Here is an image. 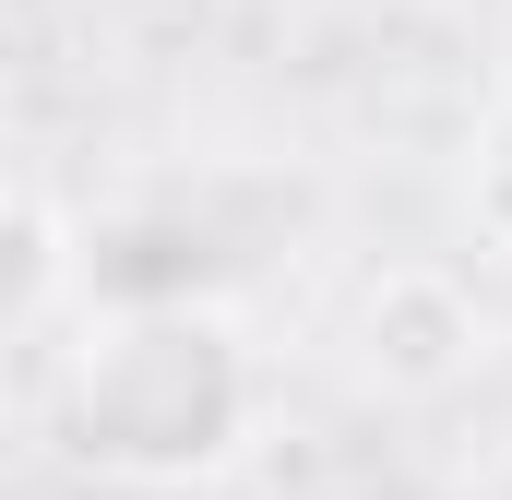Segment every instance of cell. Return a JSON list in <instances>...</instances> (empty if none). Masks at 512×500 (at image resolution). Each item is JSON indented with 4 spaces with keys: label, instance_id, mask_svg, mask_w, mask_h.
Returning <instances> with one entry per match:
<instances>
[{
    "label": "cell",
    "instance_id": "3957f363",
    "mask_svg": "<svg viewBox=\"0 0 512 500\" xmlns=\"http://www.w3.org/2000/svg\"><path fill=\"white\" fill-rule=\"evenodd\" d=\"M477 239H489V262H512V108H501V131L477 143Z\"/></svg>",
    "mask_w": 512,
    "mask_h": 500
},
{
    "label": "cell",
    "instance_id": "6da1fadb",
    "mask_svg": "<svg viewBox=\"0 0 512 500\" xmlns=\"http://www.w3.org/2000/svg\"><path fill=\"white\" fill-rule=\"evenodd\" d=\"M262 417V358L239 310L191 298H96L60 358V453L108 489H191Z\"/></svg>",
    "mask_w": 512,
    "mask_h": 500
},
{
    "label": "cell",
    "instance_id": "7a4b0ae2",
    "mask_svg": "<svg viewBox=\"0 0 512 500\" xmlns=\"http://www.w3.org/2000/svg\"><path fill=\"white\" fill-rule=\"evenodd\" d=\"M370 370L382 381H405V393H429V381H453L489 334H477V310H465V286L453 274H393L382 298H370Z\"/></svg>",
    "mask_w": 512,
    "mask_h": 500
}]
</instances>
